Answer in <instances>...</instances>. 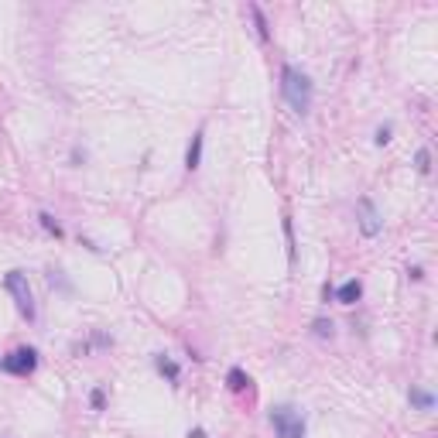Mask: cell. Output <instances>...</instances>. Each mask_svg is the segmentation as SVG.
I'll return each mask as SVG.
<instances>
[{"label": "cell", "instance_id": "6da1fadb", "mask_svg": "<svg viewBox=\"0 0 438 438\" xmlns=\"http://www.w3.org/2000/svg\"><path fill=\"white\" fill-rule=\"evenodd\" d=\"M281 96L288 99V106H291L295 114L305 116L308 110H312V79H308L302 69L285 65V69H281Z\"/></svg>", "mask_w": 438, "mask_h": 438}, {"label": "cell", "instance_id": "ba28073f", "mask_svg": "<svg viewBox=\"0 0 438 438\" xmlns=\"http://www.w3.org/2000/svg\"><path fill=\"white\" fill-rule=\"evenodd\" d=\"M226 383H229V390H247V387H250V377L243 373V370H229V373H226Z\"/></svg>", "mask_w": 438, "mask_h": 438}, {"label": "cell", "instance_id": "30bf717a", "mask_svg": "<svg viewBox=\"0 0 438 438\" xmlns=\"http://www.w3.org/2000/svg\"><path fill=\"white\" fill-rule=\"evenodd\" d=\"M38 223H41V226H45V229H48V233H55V236H62V226H58V223H55V216H52V212H41V216H38Z\"/></svg>", "mask_w": 438, "mask_h": 438}, {"label": "cell", "instance_id": "8fae6325", "mask_svg": "<svg viewBox=\"0 0 438 438\" xmlns=\"http://www.w3.org/2000/svg\"><path fill=\"white\" fill-rule=\"evenodd\" d=\"M411 404H418V407H432L435 400H432V394H425V390H411Z\"/></svg>", "mask_w": 438, "mask_h": 438}, {"label": "cell", "instance_id": "8992f818", "mask_svg": "<svg viewBox=\"0 0 438 438\" xmlns=\"http://www.w3.org/2000/svg\"><path fill=\"white\" fill-rule=\"evenodd\" d=\"M202 144H206V133L199 131L195 137H192L189 151H185V168H189V172H195V168L202 165Z\"/></svg>", "mask_w": 438, "mask_h": 438}, {"label": "cell", "instance_id": "9c48e42d", "mask_svg": "<svg viewBox=\"0 0 438 438\" xmlns=\"http://www.w3.org/2000/svg\"><path fill=\"white\" fill-rule=\"evenodd\" d=\"M158 370H161V373H168V380H178V366H175L168 356H158Z\"/></svg>", "mask_w": 438, "mask_h": 438}, {"label": "cell", "instance_id": "9a60e30c", "mask_svg": "<svg viewBox=\"0 0 438 438\" xmlns=\"http://www.w3.org/2000/svg\"><path fill=\"white\" fill-rule=\"evenodd\" d=\"M387 141H390V127H380L377 131V144H387Z\"/></svg>", "mask_w": 438, "mask_h": 438}, {"label": "cell", "instance_id": "7a4b0ae2", "mask_svg": "<svg viewBox=\"0 0 438 438\" xmlns=\"http://www.w3.org/2000/svg\"><path fill=\"white\" fill-rule=\"evenodd\" d=\"M4 285L11 291V298H14V305L18 312L31 322L35 315H38V308H35V295H31V285H28V274H21V270H11L7 278H4Z\"/></svg>", "mask_w": 438, "mask_h": 438}, {"label": "cell", "instance_id": "5bb4252c", "mask_svg": "<svg viewBox=\"0 0 438 438\" xmlns=\"http://www.w3.org/2000/svg\"><path fill=\"white\" fill-rule=\"evenodd\" d=\"M432 165H428V151H418V172H428Z\"/></svg>", "mask_w": 438, "mask_h": 438}, {"label": "cell", "instance_id": "7c38bea8", "mask_svg": "<svg viewBox=\"0 0 438 438\" xmlns=\"http://www.w3.org/2000/svg\"><path fill=\"white\" fill-rule=\"evenodd\" d=\"M250 14H253V21H257V31H261V38L267 41V21H264V14H261V7H250Z\"/></svg>", "mask_w": 438, "mask_h": 438}, {"label": "cell", "instance_id": "277c9868", "mask_svg": "<svg viewBox=\"0 0 438 438\" xmlns=\"http://www.w3.org/2000/svg\"><path fill=\"white\" fill-rule=\"evenodd\" d=\"M35 366H38V353H35V349H28V346H21V349H14L11 356H4V360H0V370L18 373V377H28Z\"/></svg>", "mask_w": 438, "mask_h": 438}, {"label": "cell", "instance_id": "2e32d148", "mask_svg": "<svg viewBox=\"0 0 438 438\" xmlns=\"http://www.w3.org/2000/svg\"><path fill=\"white\" fill-rule=\"evenodd\" d=\"M189 438H209V432H206V428H195Z\"/></svg>", "mask_w": 438, "mask_h": 438}, {"label": "cell", "instance_id": "52a82bcc", "mask_svg": "<svg viewBox=\"0 0 438 438\" xmlns=\"http://www.w3.org/2000/svg\"><path fill=\"white\" fill-rule=\"evenodd\" d=\"M360 295H363V285L353 278V281H346L339 291H336V298L343 302V305H353V302H360Z\"/></svg>", "mask_w": 438, "mask_h": 438}, {"label": "cell", "instance_id": "3957f363", "mask_svg": "<svg viewBox=\"0 0 438 438\" xmlns=\"http://www.w3.org/2000/svg\"><path fill=\"white\" fill-rule=\"evenodd\" d=\"M270 425H274L278 438H305V418H302L291 404L274 407V411H270Z\"/></svg>", "mask_w": 438, "mask_h": 438}, {"label": "cell", "instance_id": "4fadbf2b", "mask_svg": "<svg viewBox=\"0 0 438 438\" xmlns=\"http://www.w3.org/2000/svg\"><path fill=\"white\" fill-rule=\"evenodd\" d=\"M315 332H319V336H332V322L319 319V322H315Z\"/></svg>", "mask_w": 438, "mask_h": 438}, {"label": "cell", "instance_id": "5b68a950", "mask_svg": "<svg viewBox=\"0 0 438 438\" xmlns=\"http://www.w3.org/2000/svg\"><path fill=\"white\" fill-rule=\"evenodd\" d=\"M356 216H360V229L366 233V236H377V233L383 229L380 212H377V206H373L370 199H360V202H356Z\"/></svg>", "mask_w": 438, "mask_h": 438}]
</instances>
